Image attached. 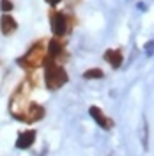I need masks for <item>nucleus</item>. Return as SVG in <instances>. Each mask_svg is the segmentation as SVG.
<instances>
[{"label":"nucleus","instance_id":"2","mask_svg":"<svg viewBox=\"0 0 154 156\" xmlns=\"http://www.w3.org/2000/svg\"><path fill=\"white\" fill-rule=\"evenodd\" d=\"M44 41H37V43H34L32 46L29 48V51L23 55V57L18 60V64L21 68L25 69H37L41 66H44V62H46V46L43 44Z\"/></svg>","mask_w":154,"mask_h":156},{"label":"nucleus","instance_id":"6","mask_svg":"<svg viewBox=\"0 0 154 156\" xmlns=\"http://www.w3.org/2000/svg\"><path fill=\"white\" fill-rule=\"evenodd\" d=\"M44 115V108L37 105V103H30L29 108H25V114H23V121L25 122H36L41 121Z\"/></svg>","mask_w":154,"mask_h":156},{"label":"nucleus","instance_id":"4","mask_svg":"<svg viewBox=\"0 0 154 156\" xmlns=\"http://www.w3.org/2000/svg\"><path fill=\"white\" fill-rule=\"evenodd\" d=\"M46 55H48V58H51V60H55V62H62V60H66V44L60 41V37H53L50 39V43L46 44Z\"/></svg>","mask_w":154,"mask_h":156},{"label":"nucleus","instance_id":"11","mask_svg":"<svg viewBox=\"0 0 154 156\" xmlns=\"http://www.w3.org/2000/svg\"><path fill=\"white\" fill-rule=\"evenodd\" d=\"M12 7H14L12 0H0V9H2V12H11Z\"/></svg>","mask_w":154,"mask_h":156},{"label":"nucleus","instance_id":"5","mask_svg":"<svg viewBox=\"0 0 154 156\" xmlns=\"http://www.w3.org/2000/svg\"><path fill=\"white\" fill-rule=\"evenodd\" d=\"M0 30L4 36H11L18 30V21L14 20V16H11V12H4L0 16Z\"/></svg>","mask_w":154,"mask_h":156},{"label":"nucleus","instance_id":"7","mask_svg":"<svg viewBox=\"0 0 154 156\" xmlns=\"http://www.w3.org/2000/svg\"><path fill=\"white\" fill-rule=\"evenodd\" d=\"M36 140V131L34 129H25L18 135V140H16V147L18 149H29Z\"/></svg>","mask_w":154,"mask_h":156},{"label":"nucleus","instance_id":"3","mask_svg":"<svg viewBox=\"0 0 154 156\" xmlns=\"http://www.w3.org/2000/svg\"><path fill=\"white\" fill-rule=\"evenodd\" d=\"M50 27L55 37H64L71 30V16L60 11H51L50 12Z\"/></svg>","mask_w":154,"mask_h":156},{"label":"nucleus","instance_id":"8","mask_svg":"<svg viewBox=\"0 0 154 156\" xmlns=\"http://www.w3.org/2000/svg\"><path fill=\"white\" fill-rule=\"evenodd\" d=\"M89 114L92 115V119L96 121L99 126L105 128V129H110V128H112V124H114V122H112V121H110V119H108V117H106L105 114H103V110H101V108H97V107H90Z\"/></svg>","mask_w":154,"mask_h":156},{"label":"nucleus","instance_id":"1","mask_svg":"<svg viewBox=\"0 0 154 156\" xmlns=\"http://www.w3.org/2000/svg\"><path fill=\"white\" fill-rule=\"evenodd\" d=\"M68 82V73L58 62L46 57L44 62V83L50 90H57Z\"/></svg>","mask_w":154,"mask_h":156},{"label":"nucleus","instance_id":"9","mask_svg":"<svg viewBox=\"0 0 154 156\" xmlns=\"http://www.w3.org/2000/svg\"><path fill=\"white\" fill-rule=\"evenodd\" d=\"M105 60L112 66L114 69L121 68V64H122V51L121 50H106L105 51Z\"/></svg>","mask_w":154,"mask_h":156},{"label":"nucleus","instance_id":"12","mask_svg":"<svg viewBox=\"0 0 154 156\" xmlns=\"http://www.w3.org/2000/svg\"><path fill=\"white\" fill-rule=\"evenodd\" d=\"M44 2H46V4H50V5L53 7V5H57V4L60 2V0H44Z\"/></svg>","mask_w":154,"mask_h":156},{"label":"nucleus","instance_id":"10","mask_svg":"<svg viewBox=\"0 0 154 156\" xmlns=\"http://www.w3.org/2000/svg\"><path fill=\"white\" fill-rule=\"evenodd\" d=\"M83 76H85L87 80H90V78H103V71H101V69H97V68L87 69L85 73H83Z\"/></svg>","mask_w":154,"mask_h":156}]
</instances>
